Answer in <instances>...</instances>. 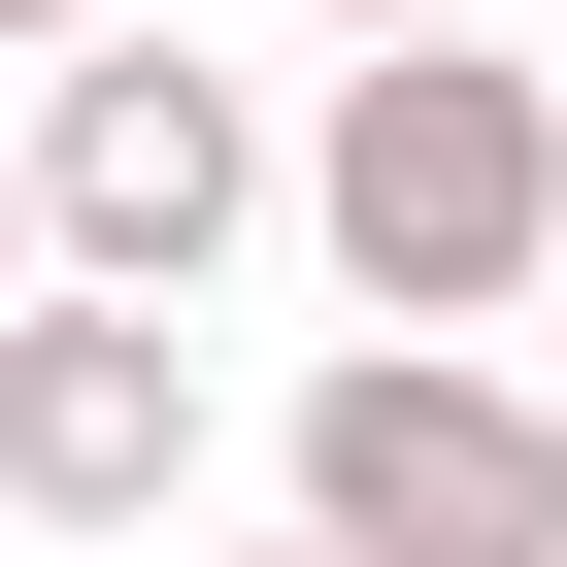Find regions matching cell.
<instances>
[{
	"instance_id": "cell-2",
	"label": "cell",
	"mask_w": 567,
	"mask_h": 567,
	"mask_svg": "<svg viewBox=\"0 0 567 567\" xmlns=\"http://www.w3.org/2000/svg\"><path fill=\"white\" fill-rule=\"evenodd\" d=\"M301 534L334 567H567V401L467 334H334L301 368Z\"/></svg>"
},
{
	"instance_id": "cell-1",
	"label": "cell",
	"mask_w": 567,
	"mask_h": 567,
	"mask_svg": "<svg viewBox=\"0 0 567 567\" xmlns=\"http://www.w3.org/2000/svg\"><path fill=\"white\" fill-rule=\"evenodd\" d=\"M301 234H334V301H368V334H501L534 267H567V101L501 68V0H434V34H368V68H334Z\"/></svg>"
},
{
	"instance_id": "cell-8",
	"label": "cell",
	"mask_w": 567,
	"mask_h": 567,
	"mask_svg": "<svg viewBox=\"0 0 567 567\" xmlns=\"http://www.w3.org/2000/svg\"><path fill=\"white\" fill-rule=\"evenodd\" d=\"M234 567H334V534H234Z\"/></svg>"
},
{
	"instance_id": "cell-3",
	"label": "cell",
	"mask_w": 567,
	"mask_h": 567,
	"mask_svg": "<svg viewBox=\"0 0 567 567\" xmlns=\"http://www.w3.org/2000/svg\"><path fill=\"white\" fill-rule=\"evenodd\" d=\"M0 167H34V267H134V301H200V267L267 234V101L167 68L134 0H101V34H34V134H0Z\"/></svg>"
},
{
	"instance_id": "cell-7",
	"label": "cell",
	"mask_w": 567,
	"mask_h": 567,
	"mask_svg": "<svg viewBox=\"0 0 567 567\" xmlns=\"http://www.w3.org/2000/svg\"><path fill=\"white\" fill-rule=\"evenodd\" d=\"M334 34H434V0H334Z\"/></svg>"
},
{
	"instance_id": "cell-6",
	"label": "cell",
	"mask_w": 567,
	"mask_h": 567,
	"mask_svg": "<svg viewBox=\"0 0 567 567\" xmlns=\"http://www.w3.org/2000/svg\"><path fill=\"white\" fill-rule=\"evenodd\" d=\"M34 34H101V0H0V68H34Z\"/></svg>"
},
{
	"instance_id": "cell-4",
	"label": "cell",
	"mask_w": 567,
	"mask_h": 567,
	"mask_svg": "<svg viewBox=\"0 0 567 567\" xmlns=\"http://www.w3.org/2000/svg\"><path fill=\"white\" fill-rule=\"evenodd\" d=\"M0 501L34 534H167L200 501V334L134 267H34V301H0Z\"/></svg>"
},
{
	"instance_id": "cell-9",
	"label": "cell",
	"mask_w": 567,
	"mask_h": 567,
	"mask_svg": "<svg viewBox=\"0 0 567 567\" xmlns=\"http://www.w3.org/2000/svg\"><path fill=\"white\" fill-rule=\"evenodd\" d=\"M534 334H567V267H534ZM534 401H567V368H534Z\"/></svg>"
},
{
	"instance_id": "cell-5",
	"label": "cell",
	"mask_w": 567,
	"mask_h": 567,
	"mask_svg": "<svg viewBox=\"0 0 567 567\" xmlns=\"http://www.w3.org/2000/svg\"><path fill=\"white\" fill-rule=\"evenodd\" d=\"M0 301H34V167H0Z\"/></svg>"
}]
</instances>
